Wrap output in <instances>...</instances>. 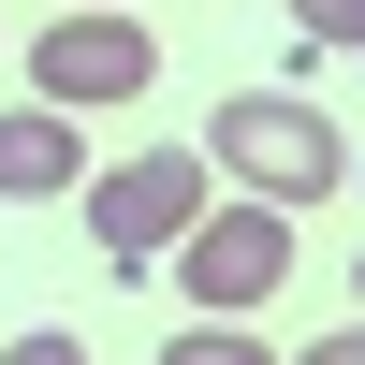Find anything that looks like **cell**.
<instances>
[{
  "label": "cell",
  "mask_w": 365,
  "mask_h": 365,
  "mask_svg": "<svg viewBox=\"0 0 365 365\" xmlns=\"http://www.w3.org/2000/svg\"><path fill=\"white\" fill-rule=\"evenodd\" d=\"M205 175H234V190H263V205H336L351 190V132L307 88H220V103H205Z\"/></svg>",
  "instance_id": "cell-1"
},
{
  "label": "cell",
  "mask_w": 365,
  "mask_h": 365,
  "mask_svg": "<svg viewBox=\"0 0 365 365\" xmlns=\"http://www.w3.org/2000/svg\"><path fill=\"white\" fill-rule=\"evenodd\" d=\"M146 88H161V44L132 29V0H58V29H29V103L103 117V103H146Z\"/></svg>",
  "instance_id": "cell-2"
},
{
  "label": "cell",
  "mask_w": 365,
  "mask_h": 365,
  "mask_svg": "<svg viewBox=\"0 0 365 365\" xmlns=\"http://www.w3.org/2000/svg\"><path fill=\"white\" fill-rule=\"evenodd\" d=\"M205 190H220L205 146H132L117 175H88V234H103V263H117V278H161V249L190 234Z\"/></svg>",
  "instance_id": "cell-3"
},
{
  "label": "cell",
  "mask_w": 365,
  "mask_h": 365,
  "mask_svg": "<svg viewBox=\"0 0 365 365\" xmlns=\"http://www.w3.org/2000/svg\"><path fill=\"white\" fill-rule=\"evenodd\" d=\"M161 263L190 278V307H263V292L292 278V205H263V190H234V205H220V190H205V205H190V234H175Z\"/></svg>",
  "instance_id": "cell-4"
},
{
  "label": "cell",
  "mask_w": 365,
  "mask_h": 365,
  "mask_svg": "<svg viewBox=\"0 0 365 365\" xmlns=\"http://www.w3.org/2000/svg\"><path fill=\"white\" fill-rule=\"evenodd\" d=\"M73 175H88L73 103H15L0 117V205H44V190H73Z\"/></svg>",
  "instance_id": "cell-5"
},
{
  "label": "cell",
  "mask_w": 365,
  "mask_h": 365,
  "mask_svg": "<svg viewBox=\"0 0 365 365\" xmlns=\"http://www.w3.org/2000/svg\"><path fill=\"white\" fill-rule=\"evenodd\" d=\"M292 44H365V0H292Z\"/></svg>",
  "instance_id": "cell-6"
},
{
  "label": "cell",
  "mask_w": 365,
  "mask_h": 365,
  "mask_svg": "<svg viewBox=\"0 0 365 365\" xmlns=\"http://www.w3.org/2000/svg\"><path fill=\"white\" fill-rule=\"evenodd\" d=\"M351 190H365V146H351Z\"/></svg>",
  "instance_id": "cell-7"
}]
</instances>
